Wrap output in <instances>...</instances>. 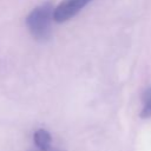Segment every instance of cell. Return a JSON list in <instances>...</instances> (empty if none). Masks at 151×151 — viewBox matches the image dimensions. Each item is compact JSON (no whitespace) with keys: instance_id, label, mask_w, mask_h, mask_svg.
Returning a JSON list of instances; mask_svg holds the SVG:
<instances>
[{"instance_id":"6da1fadb","label":"cell","mask_w":151,"mask_h":151,"mask_svg":"<svg viewBox=\"0 0 151 151\" xmlns=\"http://www.w3.org/2000/svg\"><path fill=\"white\" fill-rule=\"evenodd\" d=\"M54 7L51 2H44L33 8L26 17V26L31 35L38 41H46L52 34Z\"/></svg>"},{"instance_id":"3957f363","label":"cell","mask_w":151,"mask_h":151,"mask_svg":"<svg viewBox=\"0 0 151 151\" xmlns=\"http://www.w3.org/2000/svg\"><path fill=\"white\" fill-rule=\"evenodd\" d=\"M33 142H34V145L39 150L47 151V150H51L52 136H51V133L47 130H45V129H38L33 133Z\"/></svg>"},{"instance_id":"7a4b0ae2","label":"cell","mask_w":151,"mask_h":151,"mask_svg":"<svg viewBox=\"0 0 151 151\" xmlns=\"http://www.w3.org/2000/svg\"><path fill=\"white\" fill-rule=\"evenodd\" d=\"M93 0H63L54 8V21L63 24L76 17Z\"/></svg>"},{"instance_id":"277c9868","label":"cell","mask_w":151,"mask_h":151,"mask_svg":"<svg viewBox=\"0 0 151 151\" xmlns=\"http://www.w3.org/2000/svg\"><path fill=\"white\" fill-rule=\"evenodd\" d=\"M142 111H140V118L146 119L151 117V86L147 87L142 96Z\"/></svg>"},{"instance_id":"5b68a950","label":"cell","mask_w":151,"mask_h":151,"mask_svg":"<svg viewBox=\"0 0 151 151\" xmlns=\"http://www.w3.org/2000/svg\"><path fill=\"white\" fill-rule=\"evenodd\" d=\"M41 151V150H40ZM47 151H61V150H47Z\"/></svg>"}]
</instances>
